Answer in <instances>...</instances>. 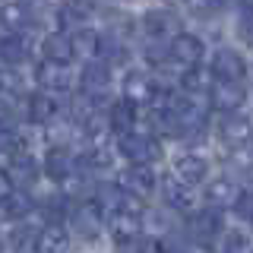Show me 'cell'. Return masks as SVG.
Segmentation results:
<instances>
[{
    "mask_svg": "<svg viewBox=\"0 0 253 253\" xmlns=\"http://www.w3.org/2000/svg\"><path fill=\"white\" fill-rule=\"evenodd\" d=\"M117 187H121L124 193L130 196V200H136V203H139V200H149V196H155L158 174L149 168V165H130Z\"/></svg>",
    "mask_w": 253,
    "mask_h": 253,
    "instance_id": "cell-3",
    "label": "cell"
},
{
    "mask_svg": "<svg viewBox=\"0 0 253 253\" xmlns=\"http://www.w3.org/2000/svg\"><path fill=\"white\" fill-rule=\"evenodd\" d=\"M139 253H165V244H162V241H146Z\"/></svg>",
    "mask_w": 253,
    "mask_h": 253,
    "instance_id": "cell-35",
    "label": "cell"
},
{
    "mask_svg": "<svg viewBox=\"0 0 253 253\" xmlns=\"http://www.w3.org/2000/svg\"><path fill=\"white\" fill-rule=\"evenodd\" d=\"M124 200H126L124 190L114 187V184H108V187H98V200H95V206H98V209H108L111 215H114V212H121Z\"/></svg>",
    "mask_w": 253,
    "mask_h": 253,
    "instance_id": "cell-26",
    "label": "cell"
},
{
    "mask_svg": "<svg viewBox=\"0 0 253 253\" xmlns=\"http://www.w3.org/2000/svg\"><path fill=\"white\" fill-rule=\"evenodd\" d=\"M142 29H146L149 38H155V42H165V38L180 35V26H177V16L168 13V10H149L142 16Z\"/></svg>",
    "mask_w": 253,
    "mask_h": 253,
    "instance_id": "cell-9",
    "label": "cell"
},
{
    "mask_svg": "<svg viewBox=\"0 0 253 253\" xmlns=\"http://www.w3.org/2000/svg\"><path fill=\"white\" fill-rule=\"evenodd\" d=\"M162 190H165V200H168L174 209H190V206H193V196H190V190H187L184 184H177L174 177L165 180Z\"/></svg>",
    "mask_w": 253,
    "mask_h": 253,
    "instance_id": "cell-25",
    "label": "cell"
},
{
    "mask_svg": "<svg viewBox=\"0 0 253 253\" xmlns=\"http://www.w3.org/2000/svg\"><path fill=\"white\" fill-rule=\"evenodd\" d=\"M139 203L136 200H130L126 196L124 206H121V212H114L108 221V231L111 237H114L121 247H130V244H136L139 241V231H142V218H139Z\"/></svg>",
    "mask_w": 253,
    "mask_h": 253,
    "instance_id": "cell-1",
    "label": "cell"
},
{
    "mask_svg": "<svg viewBox=\"0 0 253 253\" xmlns=\"http://www.w3.org/2000/svg\"><path fill=\"white\" fill-rule=\"evenodd\" d=\"M73 225H76V231L83 237H98V231L105 228V212L95 206V200H85V203L76 206Z\"/></svg>",
    "mask_w": 253,
    "mask_h": 253,
    "instance_id": "cell-11",
    "label": "cell"
},
{
    "mask_svg": "<svg viewBox=\"0 0 253 253\" xmlns=\"http://www.w3.org/2000/svg\"><path fill=\"white\" fill-rule=\"evenodd\" d=\"M117 149H121V155L130 165H149L158 158V139L142 136V133H126V136H121V146Z\"/></svg>",
    "mask_w": 253,
    "mask_h": 253,
    "instance_id": "cell-6",
    "label": "cell"
},
{
    "mask_svg": "<svg viewBox=\"0 0 253 253\" xmlns=\"http://www.w3.org/2000/svg\"><path fill=\"white\" fill-rule=\"evenodd\" d=\"M10 193H13V184H10V180H6V174L0 171V203H3V200H6V196H10Z\"/></svg>",
    "mask_w": 253,
    "mask_h": 253,
    "instance_id": "cell-34",
    "label": "cell"
},
{
    "mask_svg": "<svg viewBox=\"0 0 253 253\" xmlns=\"http://www.w3.org/2000/svg\"><path fill=\"white\" fill-rule=\"evenodd\" d=\"M35 228H29V225H19L16 231L10 234V250L13 253H35Z\"/></svg>",
    "mask_w": 253,
    "mask_h": 253,
    "instance_id": "cell-28",
    "label": "cell"
},
{
    "mask_svg": "<svg viewBox=\"0 0 253 253\" xmlns=\"http://www.w3.org/2000/svg\"><path fill=\"white\" fill-rule=\"evenodd\" d=\"M26 114H29V121L32 124H38V126H47L57 117V98L54 95H47V92H35V95H29V101H26Z\"/></svg>",
    "mask_w": 253,
    "mask_h": 253,
    "instance_id": "cell-15",
    "label": "cell"
},
{
    "mask_svg": "<svg viewBox=\"0 0 253 253\" xmlns=\"http://www.w3.org/2000/svg\"><path fill=\"white\" fill-rule=\"evenodd\" d=\"M231 209H234V212H237V215H241L244 221L250 218V193H247V190H241V193H237V200H234Z\"/></svg>",
    "mask_w": 253,
    "mask_h": 253,
    "instance_id": "cell-33",
    "label": "cell"
},
{
    "mask_svg": "<svg viewBox=\"0 0 253 253\" xmlns=\"http://www.w3.org/2000/svg\"><path fill=\"white\" fill-rule=\"evenodd\" d=\"M70 250V234L57 221H47L35 234V253H67Z\"/></svg>",
    "mask_w": 253,
    "mask_h": 253,
    "instance_id": "cell-13",
    "label": "cell"
},
{
    "mask_svg": "<svg viewBox=\"0 0 253 253\" xmlns=\"http://www.w3.org/2000/svg\"><path fill=\"white\" fill-rule=\"evenodd\" d=\"M168 3H177V0H168Z\"/></svg>",
    "mask_w": 253,
    "mask_h": 253,
    "instance_id": "cell-36",
    "label": "cell"
},
{
    "mask_svg": "<svg viewBox=\"0 0 253 253\" xmlns=\"http://www.w3.org/2000/svg\"><path fill=\"white\" fill-rule=\"evenodd\" d=\"M190 231L200 237V241L215 237L221 231V212H215V209H209V206H206L203 212H196V215L190 218Z\"/></svg>",
    "mask_w": 253,
    "mask_h": 253,
    "instance_id": "cell-21",
    "label": "cell"
},
{
    "mask_svg": "<svg viewBox=\"0 0 253 253\" xmlns=\"http://www.w3.org/2000/svg\"><path fill=\"white\" fill-rule=\"evenodd\" d=\"M29 57V42L22 35H6L0 42V60L3 63H22Z\"/></svg>",
    "mask_w": 253,
    "mask_h": 253,
    "instance_id": "cell-24",
    "label": "cell"
},
{
    "mask_svg": "<svg viewBox=\"0 0 253 253\" xmlns=\"http://www.w3.org/2000/svg\"><path fill=\"white\" fill-rule=\"evenodd\" d=\"M44 174L60 184L67 174H73V155H70L63 146H51V152L44 155Z\"/></svg>",
    "mask_w": 253,
    "mask_h": 253,
    "instance_id": "cell-20",
    "label": "cell"
},
{
    "mask_svg": "<svg viewBox=\"0 0 253 253\" xmlns=\"http://www.w3.org/2000/svg\"><path fill=\"white\" fill-rule=\"evenodd\" d=\"M42 51H44L47 63H60V67H67V63L73 60V47H70V38L63 35V32H51V35H44Z\"/></svg>",
    "mask_w": 253,
    "mask_h": 253,
    "instance_id": "cell-18",
    "label": "cell"
},
{
    "mask_svg": "<svg viewBox=\"0 0 253 253\" xmlns=\"http://www.w3.org/2000/svg\"><path fill=\"white\" fill-rule=\"evenodd\" d=\"M79 83H83V95H89V98H98V95H105L108 92V85H111V70H108V63H89L85 67V73L79 76Z\"/></svg>",
    "mask_w": 253,
    "mask_h": 253,
    "instance_id": "cell-16",
    "label": "cell"
},
{
    "mask_svg": "<svg viewBox=\"0 0 253 253\" xmlns=\"http://www.w3.org/2000/svg\"><path fill=\"white\" fill-rule=\"evenodd\" d=\"M206 174H209V162L200 152H177L174 155V180L184 187L203 184Z\"/></svg>",
    "mask_w": 253,
    "mask_h": 253,
    "instance_id": "cell-5",
    "label": "cell"
},
{
    "mask_svg": "<svg viewBox=\"0 0 253 253\" xmlns=\"http://www.w3.org/2000/svg\"><path fill=\"white\" fill-rule=\"evenodd\" d=\"M35 79L38 85L47 92H67L70 85H73V73H70V67H60V63H38L35 70Z\"/></svg>",
    "mask_w": 253,
    "mask_h": 253,
    "instance_id": "cell-12",
    "label": "cell"
},
{
    "mask_svg": "<svg viewBox=\"0 0 253 253\" xmlns=\"http://www.w3.org/2000/svg\"><path fill=\"white\" fill-rule=\"evenodd\" d=\"M218 139L225 142L231 152H241V149H247L250 142V124L244 114H225L218 124Z\"/></svg>",
    "mask_w": 253,
    "mask_h": 253,
    "instance_id": "cell-8",
    "label": "cell"
},
{
    "mask_svg": "<svg viewBox=\"0 0 253 253\" xmlns=\"http://www.w3.org/2000/svg\"><path fill=\"white\" fill-rule=\"evenodd\" d=\"M225 253H250V234L247 231L225 234Z\"/></svg>",
    "mask_w": 253,
    "mask_h": 253,
    "instance_id": "cell-31",
    "label": "cell"
},
{
    "mask_svg": "<svg viewBox=\"0 0 253 253\" xmlns=\"http://www.w3.org/2000/svg\"><path fill=\"white\" fill-rule=\"evenodd\" d=\"M92 13V0H67L63 16H89Z\"/></svg>",
    "mask_w": 253,
    "mask_h": 253,
    "instance_id": "cell-32",
    "label": "cell"
},
{
    "mask_svg": "<svg viewBox=\"0 0 253 253\" xmlns=\"http://www.w3.org/2000/svg\"><path fill=\"white\" fill-rule=\"evenodd\" d=\"M0 209H3L6 218H26L29 212H32V200H29L26 193H10L3 203H0Z\"/></svg>",
    "mask_w": 253,
    "mask_h": 253,
    "instance_id": "cell-27",
    "label": "cell"
},
{
    "mask_svg": "<svg viewBox=\"0 0 253 253\" xmlns=\"http://www.w3.org/2000/svg\"><path fill=\"white\" fill-rule=\"evenodd\" d=\"M70 47H73V54H79V57L85 60H98L101 51H105V42H101V35L95 29H79L73 38H70Z\"/></svg>",
    "mask_w": 253,
    "mask_h": 253,
    "instance_id": "cell-17",
    "label": "cell"
},
{
    "mask_svg": "<svg viewBox=\"0 0 253 253\" xmlns=\"http://www.w3.org/2000/svg\"><path fill=\"white\" fill-rule=\"evenodd\" d=\"M209 98L218 111H225V114H234L237 108L244 105V98H247V89H244V83H221V79H212L209 85Z\"/></svg>",
    "mask_w": 253,
    "mask_h": 253,
    "instance_id": "cell-7",
    "label": "cell"
},
{
    "mask_svg": "<svg viewBox=\"0 0 253 253\" xmlns=\"http://www.w3.org/2000/svg\"><path fill=\"white\" fill-rule=\"evenodd\" d=\"M212 79H221V83H244L247 76V60L241 57L231 47H218L215 57H212Z\"/></svg>",
    "mask_w": 253,
    "mask_h": 253,
    "instance_id": "cell-4",
    "label": "cell"
},
{
    "mask_svg": "<svg viewBox=\"0 0 253 253\" xmlns=\"http://www.w3.org/2000/svg\"><path fill=\"white\" fill-rule=\"evenodd\" d=\"M237 193H241V190H237V184L231 177H215V180H209V184H206V206H209V209H231L234 206V200H237Z\"/></svg>",
    "mask_w": 253,
    "mask_h": 253,
    "instance_id": "cell-14",
    "label": "cell"
},
{
    "mask_svg": "<svg viewBox=\"0 0 253 253\" xmlns=\"http://www.w3.org/2000/svg\"><path fill=\"white\" fill-rule=\"evenodd\" d=\"M3 174H6V180L16 184V187H32L38 180V162L29 152H13Z\"/></svg>",
    "mask_w": 253,
    "mask_h": 253,
    "instance_id": "cell-10",
    "label": "cell"
},
{
    "mask_svg": "<svg viewBox=\"0 0 253 253\" xmlns=\"http://www.w3.org/2000/svg\"><path fill=\"white\" fill-rule=\"evenodd\" d=\"M105 121L108 126L114 133H121V136H126V133H133V124H136V108L130 105V101H114V105L108 108V114H105Z\"/></svg>",
    "mask_w": 253,
    "mask_h": 253,
    "instance_id": "cell-19",
    "label": "cell"
},
{
    "mask_svg": "<svg viewBox=\"0 0 253 253\" xmlns=\"http://www.w3.org/2000/svg\"><path fill=\"white\" fill-rule=\"evenodd\" d=\"M111 162H114V152L108 146H101V142H95L89 152H85V165L89 168H111Z\"/></svg>",
    "mask_w": 253,
    "mask_h": 253,
    "instance_id": "cell-29",
    "label": "cell"
},
{
    "mask_svg": "<svg viewBox=\"0 0 253 253\" xmlns=\"http://www.w3.org/2000/svg\"><path fill=\"white\" fill-rule=\"evenodd\" d=\"M13 152H19V133L0 121V155H13Z\"/></svg>",
    "mask_w": 253,
    "mask_h": 253,
    "instance_id": "cell-30",
    "label": "cell"
},
{
    "mask_svg": "<svg viewBox=\"0 0 253 253\" xmlns=\"http://www.w3.org/2000/svg\"><path fill=\"white\" fill-rule=\"evenodd\" d=\"M203 54H206V44H203L196 35H190V32L174 35L171 44H168V60L180 70V73H184V70H190V67H200Z\"/></svg>",
    "mask_w": 253,
    "mask_h": 253,
    "instance_id": "cell-2",
    "label": "cell"
},
{
    "mask_svg": "<svg viewBox=\"0 0 253 253\" xmlns=\"http://www.w3.org/2000/svg\"><path fill=\"white\" fill-rule=\"evenodd\" d=\"M212 85V73H206L200 67H190L180 73V92L184 95H206Z\"/></svg>",
    "mask_w": 253,
    "mask_h": 253,
    "instance_id": "cell-23",
    "label": "cell"
},
{
    "mask_svg": "<svg viewBox=\"0 0 253 253\" xmlns=\"http://www.w3.org/2000/svg\"><path fill=\"white\" fill-rule=\"evenodd\" d=\"M0 22H3L13 35H19V32H26L32 26V13H29L26 3H19V0H16V3H3L0 6Z\"/></svg>",
    "mask_w": 253,
    "mask_h": 253,
    "instance_id": "cell-22",
    "label": "cell"
}]
</instances>
